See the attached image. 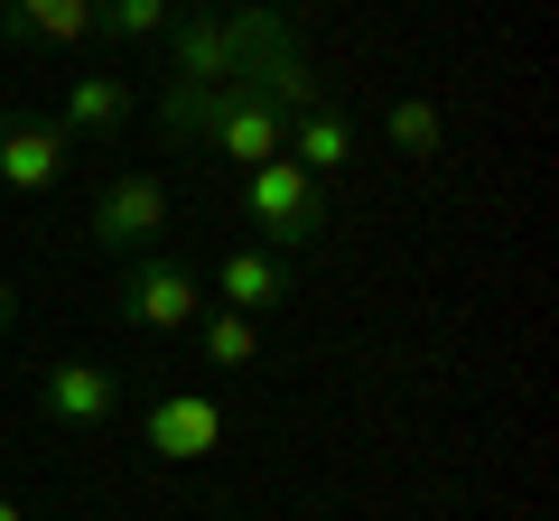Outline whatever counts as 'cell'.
<instances>
[{
    "instance_id": "10",
    "label": "cell",
    "mask_w": 559,
    "mask_h": 521,
    "mask_svg": "<svg viewBox=\"0 0 559 521\" xmlns=\"http://www.w3.org/2000/svg\"><path fill=\"white\" fill-rule=\"evenodd\" d=\"M215 299H224V307H242V317H261V307L289 299V260H280V252H224Z\"/></svg>"
},
{
    "instance_id": "15",
    "label": "cell",
    "mask_w": 559,
    "mask_h": 521,
    "mask_svg": "<svg viewBox=\"0 0 559 521\" xmlns=\"http://www.w3.org/2000/svg\"><path fill=\"white\" fill-rule=\"evenodd\" d=\"M10 317H20V289H10V280H0V336H10Z\"/></svg>"
},
{
    "instance_id": "14",
    "label": "cell",
    "mask_w": 559,
    "mask_h": 521,
    "mask_svg": "<svg viewBox=\"0 0 559 521\" xmlns=\"http://www.w3.org/2000/svg\"><path fill=\"white\" fill-rule=\"evenodd\" d=\"M205 363H224V373H242V363L261 354V336H252V317H242V307H205Z\"/></svg>"
},
{
    "instance_id": "17",
    "label": "cell",
    "mask_w": 559,
    "mask_h": 521,
    "mask_svg": "<svg viewBox=\"0 0 559 521\" xmlns=\"http://www.w3.org/2000/svg\"><path fill=\"white\" fill-rule=\"evenodd\" d=\"M0 84H10V38H0Z\"/></svg>"
},
{
    "instance_id": "5",
    "label": "cell",
    "mask_w": 559,
    "mask_h": 521,
    "mask_svg": "<svg viewBox=\"0 0 559 521\" xmlns=\"http://www.w3.org/2000/svg\"><path fill=\"white\" fill-rule=\"evenodd\" d=\"M140 447L159 465H197L224 447V410L205 401V391H159V401L140 410Z\"/></svg>"
},
{
    "instance_id": "8",
    "label": "cell",
    "mask_w": 559,
    "mask_h": 521,
    "mask_svg": "<svg viewBox=\"0 0 559 521\" xmlns=\"http://www.w3.org/2000/svg\"><path fill=\"white\" fill-rule=\"evenodd\" d=\"M121 121H131V84L121 75H75L66 84V112H57L66 141H112Z\"/></svg>"
},
{
    "instance_id": "13",
    "label": "cell",
    "mask_w": 559,
    "mask_h": 521,
    "mask_svg": "<svg viewBox=\"0 0 559 521\" xmlns=\"http://www.w3.org/2000/svg\"><path fill=\"white\" fill-rule=\"evenodd\" d=\"M168 20H178V0H94V28L103 38H168Z\"/></svg>"
},
{
    "instance_id": "2",
    "label": "cell",
    "mask_w": 559,
    "mask_h": 521,
    "mask_svg": "<svg viewBox=\"0 0 559 521\" xmlns=\"http://www.w3.org/2000/svg\"><path fill=\"white\" fill-rule=\"evenodd\" d=\"M242 215H252L261 233L280 242V260H289V252H308V242L326 233V178H308V168L280 149L271 168H252V178H242Z\"/></svg>"
},
{
    "instance_id": "3",
    "label": "cell",
    "mask_w": 559,
    "mask_h": 521,
    "mask_svg": "<svg viewBox=\"0 0 559 521\" xmlns=\"http://www.w3.org/2000/svg\"><path fill=\"white\" fill-rule=\"evenodd\" d=\"M159 233H168V178H150V168L112 178L94 196V215H84V242H94V252H121V260L159 252Z\"/></svg>"
},
{
    "instance_id": "1",
    "label": "cell",
    "mask_w": 559,
    "mask_h": 521,
    "mask_svg": "<svg viewBox=\"0 0 559 521\" xmlns=\"http://www.w3.org/2000/svg\"><path fill=\"white\" fill-rule=\"evenodd\" d=\"M112 317L140 326V336H178V326L205 317V270H197V260H178V252H140V260H121Z\"/></svg>"
},
{
    "instance_id": "12",
    "label": "cell",
    "mask_w": 559,
    "mask_h": 521,
    "mask_svg": "<svg viewBox=\"0 0 559 521\" xmlns=\"http://www.w3.org/2000/svg\"><path fill=\"white\" fill-rule=\"evenodd\" d=\"M382 131H392L401 159H439V141H448V121H439V102H429V94H401Z\"/></svg>"
},
{
    "instance_id": "6",
    "label": "cell",
    "mask_w": 559,
    "mask_h": 521,
    "mask_svg": "<svg viewBox=\"0 0 559 521\" xmlns=\"http://www.w3.org/2000/svg\"><path fill=\"white\" fill-rule=\"evenodd\" d=\"M112 410H121V373H112V363L75 354V363H57V373H38V420H57V428H112Z\"/></svg>"
},
{
    "instance_id": "11",
    "label": "cell",
    "mask_w": 559,
    "mask_h": 521,
    "mask_svg": "<svg viewBox=\"0 0 559 521\" xmlns=\"http://www.w3.org/2000/svg\"><path fill=\"white\" fill-rule=\"evenodd\" d=\"M280 149H289V159H299L308 178H336V168L355 159V131H345V112H336V102H318V112H299V121H289V141H280Z\"/></svg>"
},
{
    "instance_id": "16",
    "label": "cell",
    "mask_w": 559,
    "mask_h": 521,
    "mask_svg": "<svg viewBox=\"0 0 559 521\" xmlns=\"http://www.w3.org/2000/svg\"><path fill=\"white\" fill-rule=\"evenodd\" d=\"M0 521H28V512H20V502H10V494H0Z\"/></svg>"
},
{
    "instance_id": "9",
    "label": "cell",
    "mask_w": 559,
    "mask_h": 521,
    "mask_svg": "<svg viewBox=\"0 0 559 521\" xmlns=\"http://www.w3.org/2000/svg\"><path fill=\"white\" fill-rule=\"evenodd\" d=\"M0 38L84 47V38H94V0H0Z\"/></svg>"
},
{
    "instance_id": "7",
    "label": "cell",
    "mask_w": 559,
    "mask_h": 521,
    "mask_svg": "<svg viewBox=\"0 0 559 521\" xmlns=\"http://www.w3.org/2000/svg\"><path fill=\"white\" fill-rule=\"evenodd\" d=\"M66 159H75V141L57 121H0V186L10 196H47L66 178Z\"/></svg>"
},
{
    "instance_id": "18",
    "label": "cell",
    "mask_w": 559,
    "mask_h": 521,
    "mask_svg": "<svg viewBox=\"0 0 559 521\" xmlns=\"http://www.w3.org/2000/svg\"><path fill=\"white\" fill-rule=\"evenodd\" d=\"M197 10H234V0H197Z\"/></svg>"
},
{
    "instance_id": "4",
    "label": "cell",
    "mask_w": 559,
    "mask_h": 521,
    "mask_svg": "<svg viewBox=\"0 0 559 521\" xmlns=\"http://www.w3.org/2000/svg\"><path fill=\"white\" fill-rule=\"evenodd\" d=\"M197 131H205V149H224V159H234L242 178H252V168H271V159H280V141H289V112H271L261 94L224 84V94H205Z\"/></svg>"
}]
</instances>
